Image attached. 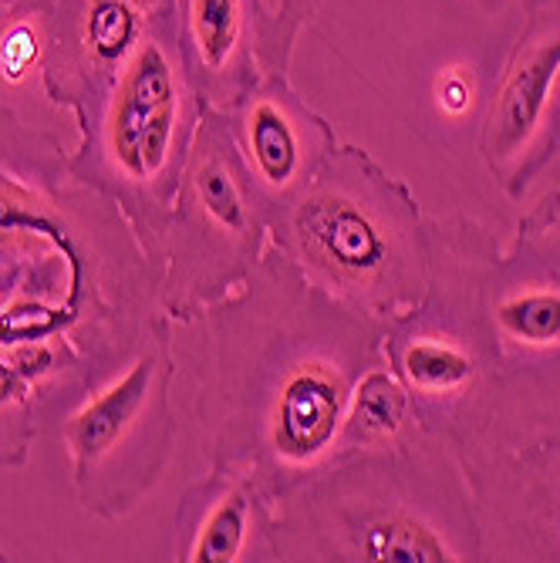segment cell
Listing matches in <instances>:
<instances>
[{
  "mask_svg": "<svg viewBox=\"0 0 560 563\" xmlns=\"http://www.w3.org/2000/svg\"><path fill=\"white\" fill-rule=\"evenodd\" d=\"M202 338L196 412L213 470L274 499L334 459L385 324L334 300L274 246L237 294L210 303Z\"/></svg>",
  "mask_w": 560,
  "mask_h": 563,
  "instance_id": "obj_1",
  "label": "cell"
},
{
  "mask_svg": "<svg viewBox=\"0 0 560 563\" xmlns=\"http://www.w3.org/2000/svg\"><path fill=\"white\" fill-rule=\"evenodd\" d=\"M267 560L460 563L480 560L473 496L446 435L334 455L271 499Z\"/></svg>",
  "mask_w": 560,
  "mask_h": 563,
  "instance_id": "obj_2",
  "label": "cell"
},
{
  "mask_svg": "<svg viewBox=\"0 0 560 563\" xmlns=\"http://www.w3.org/2000/svg\"><path fill=\"white\" fill-rule=\"evenodd\" d=\"M274 246L311 284L369 321L392 324L426 290V217L365 148L334 145L297 196L267 217Z\"/></svg>",
  "mask_w": 560,
  "mask_h": 563,
  "instance_id": "obj_3",
  "label": "cell"
},
{
  "mask_svg": "<svg viewBox=\"0 0 560 563\" xmlns=\"http://www.w3.org/2000/svg\"><path fill=\"white\" fill-rule=\"evenodd\" d=\"M449 442L473 496L480 560L560 563V347L506 354Z\"/></svg>",
  "mask_w": 560,
  "mask_h": 563,
  "instance_id": "obj_4",
  "label": "cell"
},
{
  "mask_svg": "<svg viewBox=\"0 0 560 563\" xmlns=\"http://www.w3.org/2000/svg\"><path fill=\"white\" fill-rule=\"evenodd\" d=\"M496 253L499 240L483 223L463 213L426 217V290L382 338L385 365L409 388L422 429L446 439L503 365L486 318Z\"/></svg>",
  "mask_w": 560,
  "mask_h": 563,
  "instance_id": "obj_5",
  "label": "cell"
},
{
  "mask_svg": "<svg viewBox=\"0 0 560 563\" xmlns=\"http://www.w3.org/2000/svg\"><path fill=\"white\" fill-rule=\"evenodd\" d=\"M169 233V297L183 314L227 297L264 257V236L271 233L267 207L240 159L223 112H210L196 129Z\"/></svg>",
  "mask_w": 560,
  "mask_h": 563,
  "instance_id": "obj_6",
  "label": "cell"
},
{
  "mask_svg": "<svg viewBox=\"0 0 560 563\" xmlns=\"http://www.w3.org/2000/svg\"><path fill=\"white\" fill-rule=\"evenodd\" d=\"M199 129V98L186 78L169 21H152L109 78L98 119V163L109 183L156 217Z\"/></svg>",
  "mask_w": 560,
  "mask_h": 563,
  "instance_id": "obj_7",
  "label": "cell"
},
{
  "mask_svg": "<svg viewBox=\"0 0 560 563\" xmlns=\"http://www.w3.org/2000/svg\"><path fill=\"white\" fill-rule=\"evenodd\" d=\"M560 148V0H524V27L493 85L480 152L520 199Z\"/></svg>",
  "mask_w": 560,
  "mask_h": 563,
  "instance_id": "obj_8",
  "label": "cell"
},
{
  "mask_svg": "<svg viewBox=\"0 0 560 563\" xmlns=\"http://www.w3.org/2000/svg\"><path fill=\"white\" fill-rule=\"evenodd\" d=\"M173 41L196 98L210 112H230L264 78H287L267 0H169Z\"/></svg>",
  "mask_w": 560,
  "mask_h": 563,
  "instance_id": "obj_9",
  "label": "cell"
},
{
  "mask_svg": "<svg viewBox=\"0 0 560 563\" xmlns=\"http://www.w3.org/2000/svg\"><path fill=\"white\" fill-rule=\"evenodd\" d=\"M486 318L506 354L560 347V189L520 220L486 277Z\"/></svg>",
  "mask_w": 560,
  "mask_h": 563,
  "instance_id": "obj_10",
  "label": "cell"
},
{
  "mask_svg": "<svg viewBox=\"0 0 560 563\" xmlns=\"http://www.w3.org/2000/svg\"><path fill=\"white\" fill-rule=\"evenodd\" d=\"M223 115L267 217L311 183L338 145L334 129L290 88L287 78H264Z\"/></svg>",
  "mask_w": 560,
  "mask_h": 563,
  "instance_id": "obj_11",
  "label": "cell"
},
{
  "mask_svg": "<svg viewBox=\"0 0 560 563\" xmlns=\"http://www.w3.org/2000/svg\"><path fill=\"white\" fill-rule=\"evenodd\" d=\"M267 517L271 499L257 483L227 470H213V476L193 489L183 506V560H267Z\"/></svg>",
  "mask_w": 560,
  "mask_h": 563,
  "instance_id": "obj_12",
  "label": "cell"
},
{
  "mask_svg": "<svg viewBox=\"0 0 560 563\" xmlns=\"http://www.w3.org/2000/svg\"><path fill=\"white\" fill-rule=\"evenodd\" d=\"M163 362L142 357V362L106 395H98L91 405L68 426V442L78 459V479L88 483L109 459L119 452V445L129 442L132 429L149 419L156 408H163Z\"/></svg>",
  "mask_w": 560,
  "mask_h": 563,
  "instance_id": "obj_13",
  "label": "cell"
},
{
  "mask_svg": "<svg viewBox=\"0 0 560 563\" xmlns=\"http://www.w3.org/2000/svg\"><path fill=\"white\" fill-rule=\"evenodd\" d=\"M422 429L413 395L398 382V375L385 365V357L362 375L354 388L348 419L341 429V442L334 455L365 452V449H388L398 445Z\"/></svg>",
  "mask_w": 560,
  "mask_h": 563,
  "instance_id": "obj_14",
  "label": "cell"
},
{
  "mask_svg": "<svg viewBox=\"0 0 560 563\" xmlns=\"http://www.w3.org/2000/svg\"><path fill=\"white\" fill-rule=\"evenodd\" d=\"M321 0H267V11L274 18V27H277V37H281V47L294 58V41L300 34V27L311 21V14L318 11Z\"/></svg>",
  "mask_w": 560,
  "mask_h": 563,
  "instance_id": "obj_15",
  "label": "cell"
},
{
  "mask_svg": "<svg viewBox=\"0 0 560 563\" xmlns=\"http://www.w3.org/2000/svg\"><path fill=\"white\" fill-rule=\"evenodd\" d=\"M37 34L31 24H18L4 34V41H0V71H4L8 78H21L31 62L37 58Z\"/></svg>",
  "mask_w": 560,
  "mask_h": 563,
  "instance_id": "obj_16",
  "label": "cell"
},
{
  "mask_svg": "<svg viewBox=\"0 0 560 563\" xmlns=\"http://www.w3.org/2000/svg\"><path fill=\"white\" fill-rule=\"evenodd\" d=\"M436 98H439V109L452 119H460L470 101H473V75H466V68H449L439 75L436 85Z\"/></svg>",
  "mask_w": 560,
  "mask_h": 563,
  "instance_id": "obj_17",
  "label": "cell"
},
{
  "mask_svg": "<svg viewBox=\"0 0 560 563\" xmlns=\"http://www.w3.org/2000/svg\"><path fill=\"white\" fill-rule=\"evenodd\" d=\"M470 4H476L483 14H496L503 8V0H470Z\"/></svg>",
  "mask_w": 560,
  "mask_h": 563,
  "instance_id": "obj_18",
  "label": "cell"
}]
</instances>
